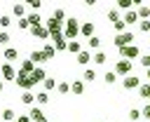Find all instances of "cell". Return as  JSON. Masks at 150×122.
<instances>
[{"label":"cell","mask_w":150,"mask_h":122,"mask_svg":"<svg viewBox=\"0 0 150 122\" xmlns=\"http://www.w3.org/2000/svg\"><path fill=\"white\" fill-rule=\"evenodd\" d=\"M80 28H82V23L77 21V19H66V23H63V38L70 42V40H75L77 35H80Z\"/></svg>","instance_id":"6da1fadb"},{"label":"cell","mask_w":150,"mask_h":122,"mask_svg":"<svg viewBox=\"0 0 150 122\" xmlns=\"http://www.w3.org/2000/svg\"><path fill=\"white\" fill-rule=\"evenodd\" d=\"M134 40H136V35H134L131 30H124V33H120V35H115V40H112V45H115L117 49H122V47H127V45H134Z\"/></svg>","instance_id":"7a4b0ae2"},{"label":"cell","mask_w":150,"mask_h":122,"mask_svg":"<svg viewBox=\"0 0 150 122\" xmlns=\"http://www.w3.org/2000/svg\"><path fill=\"white\" fill-rule=\"evenodd\" d=\"M117 54H120V59H127V61H131V59H138V56H141V49H138L136 45H127V47L117 49Z\"/></svg>","instance_id":"3957f363"},{"label":"cell","mask_w":150,"mask_h":122,"mask_svg":"<svg viewBox=\"0 0 150 122\" xmlns=\"http://www.w3.org/2000/svg\"><path fill=\"white\" fill-rule=\"evenodd\" d=\"M45 26H47V30H49V35H52V38L63 35V23H61V21H56L54 16H49V19L45 21Z\"/></svg>","instance_id":"277c9868"},{"label":"cell","mask_w":150,"mask_h":122,"mask_svg":"<svg viewBox=\"0 0 150 122\" xmlns=\"http://www.w3.org/2000/svg\"><path fill=\"white\" fill-rule=\"evenodd\" d=\"M131 61H127V59H117V63H115V73L120 75V77H127V75H131Z\"/></svg>","instance_id":"5b68a950"},{"label":"cell","mask_w":150,"mask_h":122,"mask_svg":"<svg viewBox=\"0 0 150 122\" xmlns=\"http://www.w3.org/2000/svg\"><path fill=\"white\" fill-rule=\"evenodd\" d=\"M14 82H16V87H19V89H23V92H30V89L35 87V82H33V77H30V75H23V73H19Z\"/></svg>","instance_id":"8992f818"},{"label":"cell","mask_w":150,"mask_h":122,"mask_svg":"<svg viewBox=\"0 0 150 122\" xmlns=\"http://www.w3.org/2000/svg\"><path fill=\"white\" fill-rule=\"evenodd\" d=\"M0 75H2V80H7V82H14L19 73L12 68V63H2V66H0Z\"/></svg>","instance_id":"52a82bcc"},{"label":"cell","mask_w":150,"mask_h":122,"mask_svg":"<svg viewBox=\"0 0 150 122\" xmlns=\"http://www.w3.org/2000/svg\"><path fill=\"white\" fill-rule=\"evenodd\" d=\"M28 115H30V122H49L47 115H45V110H42L40 106H33V108L28 110Z\"/></svg>","instance_id":"ba28073f"},{"label":"cell","mask_w":150,"mask_h":122,"mask_svg":"<svg viewBox=\"0 0 150 122\" xmlns=\"http://www.w3.org/2000/svg\"><path fill=\"white\" fill-rule=\"evenodd\" d=\"M122 87H124V89H138V87H141V77L127 75V77H122Z\"/></svg>","instance_id":"9c48e42d"},{"label":"cell","mask_w":150,"mask_h":122,"mask_svg":"<svg viewBox=\"0 0 150 122\" xmlns=\"http://www.w3.org/2000/svg\"><path fill=\"white\" fill-rule=\"evenodd\" d=\"M2 59H5V63H12V61H16V59H19V49H16V47H5V52H2Z\"/></svg>","instance_id":"30bf717a"},{"label":"cell","mask_w":150,"mask_h":122,"mask_svg":"<svg viewBox=\"0 0 150 122\" xmlns=\"http://www.w3.org/2000/svg\"><path fill=\"white\" fill-rule=\"evenodd\" d=\"M91 59H94V54H91L89 49H82V52H80V54L75 56V61H77L80 66H84V68L89 66V61H91Z\"/></svg>","instance_id":"8fae6325"},{"label":"cell","mask_w":150,"mask_h":122,"mask_svg":"<svg viewBox=\"0 0 150 122\" xmlns=\"http://www.w3.org/2000/svg\"><path fill=\"white\" fill-rule=\"evenodd\" d=\"M94 30H96V28H94V21H82L80 35H84V38L89 40V38H94Z\"/></svg>","instance_id":"7c38bea8"},{"label":"cell","mask_w":150,"mask_h":122,"mask_svg":"<svg viewBox=\"0 0 150 122\" xmlns=\"http://www.w3.org/2000/svg\"><path fill=\"white\" fill-rule=\"evenodd\" d=\"M38 66L30 61V59H23L21 61V66H19V73H23V75H33V70H35Z\"/></svg>","instance_id":"4fadbf2b"},{"label":"cell","mask_w":150,"mask_h":122,"mask_svg":"<svg viewBox=\"0 0 150 122\" xmlns=\"http://www.w3.org/2000/svg\"><path fill=\"white\" fill-rule=\"evenodd\" d=\"M28 59H30L35 66H40V63H45V61H47V56H45V52H42V49H33Z\"/></svg>","instance_id":"5bb4252c"},{"label":"cell","mask_w":150,"mask_h":122,"mask_svg":"<svg viewBox=\"0 0 150 122\" xmlns=\"http://www.w3.org/2000/svg\"><path fill=\"white\" fill-rule=\"evenodd\" d=\"M122 19H124V23H127V26H131V23L141 21V19H138V12H136V7H134V9H129V12H124V16H122Z\"/></svg>","instance_id":"9a60e30c"},{"label":"cell","mask_w":150,"mask_h":122,"mask_svg":"<svg viewBox=\"0 0 150 122\" xmlns=\"http://www.w3.org/2000/svg\"><path fill=\"white\" fill-rule=\"evenodd\" d=\"M30 77H33V82H35V84H38V82H45V80H47V70H45L42 66H38V68L33 70V75H30Z\"/></svg>","instance_id":"2e32d148"},{"label":"cell","mask_w":150,"mask_h":122,"mask_svg":"<svg viewBox=\"0 0 150 122\" xmlns=\"http://www.w3.org/2000/svg\"><path fill=\"white\" fill-rule=\"evenodd\" d=\"M12 14H14L16 19H23V16H28V14H26V5H21V2H14V5H12Z\"/></svg>","instance_id":"e0dca14e"},{"label":"cell","mask_w":150,"mask_h":122,"mask_svg":"<svg viewBox=\"0 0 150 122\" xmlns=\"http://www.w3.org/2000/svg\"><path fill=\"white\" fill-rule=\"evenodd\" d=\"M30 33L35 35V38H40V40H47L49 38V30H47V26L42 23V26H38V28H30Z\"/></svg>","instance_id":"ac0fdd59"},{"label":"cell","mask_w":150,"mask_h":122,"mask_svg":"<svg viewBox=\"0 0 150 122\" xmlns=\"http://www.w3.org/2000/svg\"><path fill=\"white\" fill-rule=\"evenodd\" d=\"M52 45L56 47V52H63V49H68V40H66L63 35H56V38L52 40Z\"/></svg>","instance_id":"d6986e66"},{"label":"cell","mask_w":150,"mask_h":122,"mask_svg":"<svg viewBox=\"0 0 150 122\" xmlns=\"http://www.w3.org/2000/svg\"><path fill=\"white\" fill-rule=\"evenodd\" d=\"M70 92L77 94V96L84 94V80H73V82H70Z\"/></svg>","instance_id":"ffe728a7"},{"label":"cell","mask_w":150,"mask_h":122,"mask_svg":"<svg viewBox=\"0 0 150 122\" xmlns=\"http://www.w3.org/2000/svg\"><path fill=\"white\" fill-rule=\"evenodd\" d=\"M82 80H84V82H94V80H96V70H94L91 66H87V68L82 70Z\"/></svg>","instance_id":"44dd1931"},{"label":"cell","mask_w":150,"mask_h":122,"mask_svg":"<svg viewBox=\"0 0 150 122\" xmlns=\"http://www.w3.org/2000/svg\"><path fill=\"white\" fill-rule=\"evenodd\" d=\"M21 103L33 108V106H35V94H33V92H23V94H21Z\"/></svg>","instance_id":"7402d4cb"},{"label":"cell","mask_w":150,"mask_h":122,"mask_svg":"<svg viewBox=\"0 0 150 122\" xmlns=\"http://www.w3.org/2000/svg\"><path fill=\"white\" fill-rule=\"evenodd\" d=\"M35 103H38V106H47V103H49V92H45V89L38 92V94H35Z\"/></svg>","instance_id":"603a6c76"},{"label":"cell","mask_w":150,"mask_h":122,"mask_svg":"<svg viewBox=\"0 0 150 122\" xmlns=\"http://www.w3.org/2000/svg\"><path fill=\"white\" fill-rule=\"evenodd\" d=\"M136 12H138V19H141V21L150 19V7H148V5H143V2H141V5L136 7Z\"/></svg>","instance_id":"cb8c5ba5"},{"label":"cell","mask_w":150,"mask_h":122,"mask_svg":"<svg viewBox=\"0 0 150 122\" xmlns=\"http://www.w3.org/2000/svg\"><path fill=\"white\" fill-rule=\"evenodd\" d=\"M108 19H110V23H117V21H122V14H120V9H117V7H110V9H108Z\"/></svg>","instance_id":"d4e9b609"},{"label":"cell","mask_w":150,"mask_h":122,"mask_svg":"<svg viewBox=\"0 0 150 122\" xmlns=\"http://www.w3.org/2000/svg\"><path fill=\"white\" fill-rule=\"evenodd\" d=\"M98 47H101V38H98V35H94V38H89V40H87V49H89V52H91V49H96V52H98Z\"/></svg>","instance_id":"484cf974"},{"label":"cell","mask_w":150,"mask_h":122,"mask_svg":"<svg viewBox=\"0 0 150 122\" xmlns=\"http://www.w3.org/2000/svg\"><path fill=\"white\" fill-rule=\"evenodd\" d=\"M42 52H45V56H47V61H49V59H54V56H56V47H54V45H52V42H47V45H45V47H42Z\"/></svg>","instance_id":"4316f807"},{"label":"cell","mask_w":150,"mask_h":122,"mask_svg":"<svg viewBox=\"0 0 150 122\" xmlns=\"http://www.w3.org/2000/svg\"><path fill=\"white\" fill-rule=\"evenodd\" d=\"M91 61H94L96 66H103V63L108 61V56H105V52H101V49H98V52H94V59H91Z\"/></svg>","instance_id":"83f0119b"},{"label":"cell","mask_w":150,"mask_h":122,"mask_svg":"<svg viewBox=\"0 0 150 122\" xmlns=\"http://www.w3.org/2000/svg\"><path fill=\"white\" fill-rule=\"evenodd\" d=\"M138 96H141V99H150V82H141V87H138Z\"/></svg>","instance_id":"f1b7e54d"},{"label":"cell","mask_w":150,"mask_h":122,"mask_svg":"<svg viewBox=\"0 0 150 122\" xmlns=\"http://www.w3.org/2000/svg\"><path fill=\"white\" fill-rule=\"evenodd\" d=\"M136 5H134V0H117V9H124V12H129V9H134Z\"/></svg>","instance_id":"f546056e"},{"label":"cell","mask_w":150,"mask_h":122,"mask_svg":"<svg viewBox=\"0 0 150 122\" xmlns=\"http://www.w3.org/2000/svg\"><path fill=\"white\" fill-rule=\"evenodd\" d=\"M68 52H70V54H75V56H77V54H80V52H82V45H80V42H77V40H70V42H68Z\"/></svg>","instance_id":"4dcf8cb0"},{"label":"cell","mask_w":150,"mask_h":122,"mask_svg":"<svg viewBox=\"0 0 150 122\" xmlns=\"http://www.w3.org/2000/svg\"><path fill=\"white\" fill-rule=\"evenodd\" d=\"M117 77H120V75H117L115 70H108V73L103 75V82H105V84H115V82H117Z\"/></svg>","instance_id":"1f68e13d"},{"label":"cell","mask_w":150,"mask_h":122,"mask_svg":"<svg viewBox=\"0 0 150 122\" xmlns=\"http://www.w3.org/2000/svg\"><path fill=\"white\" fill-rule=\"evenodd\" d=\"M42 87H45V92H52L54 87H59V82H56V77H47V80L42 82Z\"/></svg>","instance_id":"d6a6232c"},{"label":"cell","mask_w":150,"mask_h":122,"mask_svg":"<svg viewBox=\"0 0 150 122\" xmlns=\"http://www.w3.org/2000/svg\"><path fill=\"white\" fill-rule=\"evenodd\" d=\"M14 117H16V113H14L12 108H5V110H2V120H5V122H14Z\"/></svg>","instance_id":"836d02e7"},{"label":"cell","mask_w":150,"mask_h":122,"mask_svg":"<svg viewBox=\"0 0 150 122\" xmlns=\"http://www.w3.org/2000/svg\"><path fill=\"white\" fill-rule=\"evenodd\" d=\"M12 26V16L9 14H0V28H9Z\"/></svg>","instance_id":"e575fe53"},{"label":"cell","mask_w":150,"mask_h":122,"mask_svg":"<svg viewBox=\"0 0 150 122\" xmlns=\"http://www.w3.org/2000/svg\"><path fill=\"white\" fill-rule=\"evenodd\" d=\"M52 16H54L56 21H61V23H66V21H63V19H66V12H63L61 7H59V9H54V12H52Z\"/></svg>","instance_id":"d590c367"},{"label":"cell","mask_w":150,"mask_h":122,"mask_svg":"<svg viewBox=\"0 0 150 122\" xmlns=\"http://www.w3.org/2000/svg\"><path fill=\"white\" fill-rule=\"evenodd\" d=\"M112 28H115V35L124 33V30H127V23H124V19H122V21H117V23H112Z\"/></svg>","instance_id":"8d00e7d4"},{"label":"cell","mask_w":150,"mask_h":122,"mask_svg":"<svg viewBox=\"0 0 150 122\" xmlns=\"http://www.w3.org/2000/svg\"><path fill=\"white\" fill-rule=\"evenodd\" d=\"M26 5H28V7L33 9V12H38V9L42 7V2H40V0H26Z\"/></svg>","instance_id":"74e56055"},{"label":"cell","mask_w":150,"mask_h":122,"mask_svg":"<svg viewBox=\"0 0 150 122\" xmlns=\"http://www.w3.org/2000/svg\"><path fill=\"white\" fill-rule=\"evenodd\" d=\"M56 92H59V94H68V92H70V84H68V82H59Z\"/></svg>","instance_id":"f35d334b"},{"label":"cell","mask_w":150,"mask_h":122,"mask_svg":"<svg viewBox=\"0 0 150 122\" xmlns=\"http://www.w3.org/2000/svg\"><path fill=\"white\" fill-rule=\"evenodd\" d=\"M141 117H143V115H141V110H138V108H131V110H129V120H134V122H136V120H141Z\"/></svg>","instance_id":"ab89813d"},{"label":"cell","mask_w":150,"mask_h":122,"mask_svg":"<svg viewBox=\"0 0 150 122\" xmlns=\"http://www.w3.org/2000/svg\"><path fill=\"white\" fill-rule=\"evenodd\" d=\"M141 115L145 117V122H150V103H145V106L141 108Z\"/></svg>","instance_id":"60d3db41"},{"label":"cell","mask_w":150,"mask_h":122,"mask_svg":"<svg viewBox=\"0 0 150 122\" xmlns=\"http://www.w3.org/2000/svg\"><path fill=\"white\" fill-rule=\"evenodd\" d=\"M16 26H19L21 30H26V28H30V23H28V19H26V16H23V19H19V21H16Z\"/></svg>","instance_id":"b9f144b4"},{"label":"cell","mask_w":150,"mask_h":122,"mask_svg":"<svg viewBox=\"0 0 150 122\" xmlns=\"http://www.w3.org/2000/svg\"><path fill=\"white\" fill-rule=\"evenodd\" d=\"M0 45H9V33L7 30H0Z\"/></svg>","instance_id":"7bdbcfd3"},{"label":"cell","mask_w":150,"mask_h":122,"mask_svg":"<svg viewBox=\"0 0 150 122\" xmlns=\"http://www.w3.org/2000/svg\"><path fill=\"white\" fill-rule=\"evenodd\" d=\"M138 28H141L143 33H148V30H150V21H148V19H145V21H138Z\"/></svg>","instance_id":"ee69618b"},{"label":"cell","mask_w":150,"mask_h":122,"mask_svg":"<svg viewBox=\"0 0 150 122\" xmlns=\"http://www.w3.org/2000/svg\"><path fill=\"white\" fill-rule=\"evenodd\" d=\"M141 66H143V68H150V59H148V54L141 56Z\"/></svg>","instance_id":"f6af8a7d"},{"label":"cell","mask_w":150,"mask_h":122,"mask_svg":"<svg viewBox=\"0 0 150 122\" xmlns=\"http://www.w3.org/2000/svg\"><path fill=\"white\" fill-rule=\"evenodd\" d=\"M16 122H30V115H19Z\"/></svg>","instance_id":"bcb514c9"},{"label":"cell","mask_w":150,"mask_h":122,"mask_svg":"<svg viewBox=\"0 0 150 122\" xmlns=\"http://www.w3.org/2000/svg\"><path fill=\"white\" fill-rule=\"evenodd\" d=\"M2 89H5V82H2V80H0V92H2Z\"/></svg>","instance_id":"7dc6e473"},{"label":"cell","mask_w":150,"mask_h":122,"mask_svg":"<svg viewBox=\"0 0 150 122\" xmlns=\"http://www.w3.org/2000/svg\"><path fill=\"white\" fill-rule=\"evenodd\" d=\"M148 82H150V68H148Z\"/></svg>","instance_id":"c3c4849f"},{"label":"cell","mask_w":150,"mask_h":122,"mask_svg":"<svg viewBox=\"0 0 150 122\" xmlns=\"http://www.w3.org/2000/svg\"><path fill=\"white\" fill-rule=\"evenodd\" d=\"M148 59H150V52H148Z\"/></svg>","instance_id":"681fc988"},{"label":"cell","mask_w":150,"mask_h":122,"mask_svg":"<svg viewBox=\"0 0 150 122\" xmlns=\"http://www.w3.org/2000/svg\"><path fill=\"white\" fill-rule=\"evenodd\" d=\"M148 103H150V99H148Z\"/></svg>","instance_id":"f907efd6"},{"label":"cell","mask_w":150,"mask_h":122,"mask_svg":"<svg viewBox=\"0 0 150 122\" xmlns=\"http://www.w3.org/2000/svg\"><path fill=\"white\" fill-rule=\"evenodd\" d=\"M14 122H16V120H14Z\"/></svg>","instance_id":"816d5d0a"}]
</instances>
